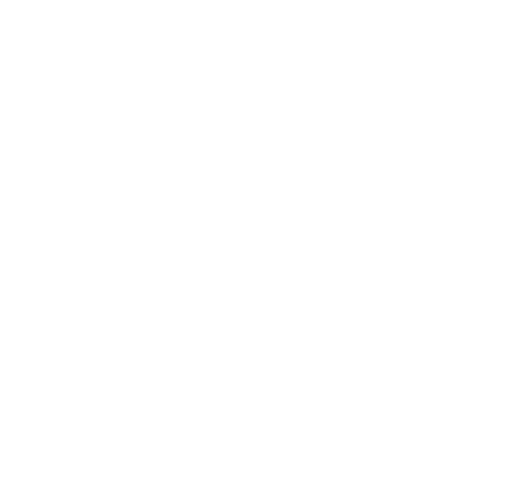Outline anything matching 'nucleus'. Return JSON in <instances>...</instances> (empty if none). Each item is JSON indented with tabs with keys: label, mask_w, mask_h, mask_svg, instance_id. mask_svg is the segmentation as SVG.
Masks as SVG:
<instances>
[]
</instances>
